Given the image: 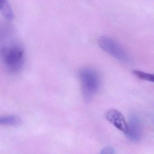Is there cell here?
Listing matches in <instances>:
<instances>
[{"label": "cell", "mask_w": 154, "mask_h": 154, "mask_svg": "<svg viewBox=\"0 0 154 154\" xmlns=\"http://www.w3.org/2000/svg\"><path fill=\"white\" fill-rule=\"evenodd\" d=\"M1 56L9 72L15 73L21 69L24 61V50L21 45L13 44L4 47Z\"/></svg>", "instance_id": "7a4b0ae2"}, {"label": "cell", "mask_w": 154, "mask_h": 154, "mask_svg": "<svg viewBox=\"0 0 154 154\" xmlns=\"http://www.w3.org/2000/svg\"><path fill=\"white\" fill-rule=\"evenodd\" d=\"M115 153V150L112 147L107 146L103 149L101 154H113Z\"/></svg>", "instance_id": "9c48e42d"}, {"label": "cell", "mask_w": 154, "mask_h": 154, "mask_svg": "<svg viewBox=\"0 0 154 154\" xmlns=\"http://www.w3.org/2000/svg\"><path fill=\"white\" fill-rule=\"evenodd\" d=\"M100 48L104 52L122 62H128L130 58L127 51L116 40L107 36L100 37L98 39Z\"/></svg>", "instance_id": "3957f363"}, {"label": "cell", "mask_w": 154, "mask_h": 154, "mask_svg": "<svg viewBox=\"0 0 154 154\" xmlns=\"http://www.w3.org/2000/svg\"><path fill=\"white\" fill-rule=\"evenodd\" d=\"M82 94L85 101L89 102L98 91L101 84L98 73L90 68H83L79 73Z\"/></svg>", "instance_id": "6da1fadb"}, {"label": "cell", "mask_w": 154, "mask_h": 154, "mask_svg": "<svg viewBox=\"0 0 154 154\" xmlns=\"http://www.w3.org/2000/svg\"><path fill=\"white\" fill-rule=\"evenodd\" d=\"M0 11L6 20L11 21L14 19V14L8 0H0Z\"/></svg>", "instance_id": "8992f818"}, {"label": "cell", "mask_w": 154, "mask_h": 154, "mask_svg": "<svg viewBox=\"0 0 154 154\" xmlns=\"http://www.w3.org/2000/svg\"><path fill=\"white\" fill-rule=\"evenodd\" d=\"M132 73L139 79L154 83V74L148 73L137 70H133Z\"/></svg>", "instance_id": "ba28073f"}, {"label": "cell", "mask_w": 154, "mask_h": 154, "mask_svg": "<svg viewBox=\"0 0 154 154\" xmlns=\"http://www.w3.org/2000/svg\"><path fill=\"white\" fill-rule=\"evenodd\" d=\"M21 120L19 117L14 115L4 116L0 118V124L8 126H16L20 125Z\"/></svg>", "instance_id": "52a82bcc"}, {"label": "cell", "mask_w": 154, "mask_h": 154, "mask_svg": "<svg viewBox=\"0 0 154 154\" xmlns=\"http://www.w3.org/2000/svg\"><path fill=\"white\" fill-rule=\"evenodd\" d=\"M128 130L126 135L131 140L138 141L142 137V129L141 123L139 118L135 115H132L130 118L128 124Z\"/></svg>", "instance_id": "5b68a950"}, {"label": "cell", "mask_w": 154, "mask_h": 154, "mask_svg": "<svg viewBox=\"0 0 154 154\" xmlns=\"http://www.w3.org/2000/svg\"><path fill=\"white\" fill-rule=\"evenodd\" d=\"M105 118L116 128L127 134L128 130V124L120 112L116 109H110L106 112Z\"/></svg>", "instance_id": "277c9868"}]
</instances>
